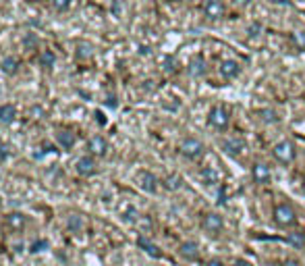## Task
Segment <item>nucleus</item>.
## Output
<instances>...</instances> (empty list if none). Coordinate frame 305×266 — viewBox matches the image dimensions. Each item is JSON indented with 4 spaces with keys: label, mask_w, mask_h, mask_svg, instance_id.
I'll list each match as a JSON object with an SVG mask.
<instances>
[{
    "label": "nucleus",
    "mask_w": 305,
    "mask_h": 266,
    "mask_svg": "<svg viewBox=\"0 0 305 266\" xmlns=\"http://www.w3.org/2000/svg\"><path fill=\"white\" fill-rule=\"evenodd\" d=\"M272 216H274V223H276L278 227H283V229L293 227V225L297 223L295 208H293L291 204H287V202H280V204H276V206H274V212H272Z\"/></svg>",
    "instance_id": "1"
},
{
    "label": "nucleus",
    "mask_w": 305,
    "mask_h": 266,
    "mask_svg": "<svg viewBox=\"0 0 305 266\" xmlns=\"http://www.w3.org/2000/svg\"><path fill=\"white\" fill-rule=\"evenodd\" d=\"M208 123L212 125L214 129L225 131L230 125V114L225 106H212V110H210V114H208Z\"/></svg>",
    "instance_id": "2"
},
{
    "label": "nucleus",
    "mask_w": 305,
    "mask_h": 266,
    "mask_svg": "<svg viewBox=\"0 0 305 266\" xmlns=\"http://www.w3.org/2000/svg\"><path fill=\"white\" fill-rule=\"evenodd\" d=\"M272 154L274 158L278 160V163H283V165H289L295 160V146H293V142L289 140H283V142H278L274 148H272Z\"/></svg>",
    "instance_id": "3"
},
{
    "label": "nucleus",
    "mask_w": 305,
    "mask_h": 266,
    "mask_svg": "<svg viewBox=\"0 0 305 266\" xmlns=\"http://www.w3.org/2000/svg\"><path fill=\"white\" fill-rule=\"evenodd\" d=\"M202 229L206 231L208 235H218L222 229H225V221H222V216L216 214V212H208L202 221Z\"/></svg>",
    "instance_id": "4"
},
{
    "label": "nucleus",
    "mask_w": 305,
    "mask_h": 266,
    "mask_svg": "<svg viewBox=\"0 0 305 266\" xmlns=\"http://www.w3.org/2000/svg\"><path fill=\"white\" fill-rule=\"evenodd\" d=\"M181 154L183 156H187V158H197V156H202L204 154V144L199 142V140H195V137H187V140H183L181 142Z\"/></svg>",
    "instance_id": "5"
},
{
    "label": "nucleus",
    "mask_w": 305,
    "mask_h": 266,
    "mask_svg": "<svg viewBox=\"0 0 305 266\" xmlns=\"http://www.w3.org/2000/svg\"><path fill=\"white\" fill-rule=\"evenodd\" d=\"M225 4H222V0H206L204 4V15L210 19V21H218L225 17Z\"/></svg>",
    "instance_id": "6"
},
{
    "label": "nucleus",
    "mask_w": 305,
    "mask_h": 266,
    "mask_svg": "<svg viewBox=\"0 0 305 266\" xmlns=\"http://www.w3.org/2000/svg\"><path fill=\"white\" fill-rule=\"evenodd\" d=\"M75 171L79 177H89L96 173V160H93V154L89 156H81L77 163H75Z\"/></svg>",
    "instance_id": "7"
},
{
    "label": "nucleus",
    "mask_w": 305,
    "mask_h": 266,
    "mask_svg": "<svg viewBox=\"0 0 305 266\" xmlns=\"http://www.w3.org/2000/svg\"><path fill=\"white\" fill-rule=\"evenodd\" d=\"M137 183H139V187H142L144 191H148V193H156L158 191V179L154 177V173H150V171L139 173Z\"/></svg>",
    "instance_id": "8"
},
{
    "label": "nucleus",
    "mask_w": 305,
    "mask_h": 266,
    "mask_svg": "<svg viewBox=\"0 0 305 266\" xmlns=\"http://www.w3.org/2000/svg\"><path fill=\"white\" fill-rule=\"evenodd\" d=\"M222 150H225L229 156H239V154H243V150H245L243 137H227V140L222 142Z\"/></svg>",
    "instance_id": "9"
},
{
    "label": "nucleus",
    "mask_w": 305,
    "mask_h": 266,
    "mask_svg": "<svg viewBox=\"0 0 305 266\" xmlns=\"http://www.w3.org/2000/svg\"><path fill=\"white\" fill-rule=\"evenodd\" d=\"M251 177H253L255 183L264 185V183H268L270 179H272V173H270V167L266 163H255L251 167Z\"/></svg>",
    "instance_id": "10"
},
{
    "label": "nucleus",
    "mask_w": 305,
    "mask_h": 266,
    "mask_svg": "<svg viewBox=\"0 0 305 266\" xmlns=\"http://www.w3.org/2000/svg\"><path fill=\"white\" fill-rule=\"evenodd\" d=\"M239 73H241V65H239L237 61L227 59V61L220 63V75L225 77V79H234Z\"/></svg>",
    "instance_id": "11"
},
{
    "label": "nucleus",
    "mask_w": 305,
    "mask_h": 266,
    "mask_svg": "<svg viewBox=\"0 0 305 266\" xmlns=\"http://www.w3.org/2000/svg\"><path fill=\"white\" fill-rule=\"evenodd\" d=\"M87 150H89V154L104 156V154L108 152V144H106V140H104L102 135H93L91 140L87 142Z\"/></svg>",
    "instance_id": "12"
},
{
    "label": "nucleus",
    "mask_w": 305,
    "mask_h": 266,
    "mask_svg": "<svg viewBox=\"0 0 305 266\" xmlns=\"http://www.w3.org/2000/svg\"><path fill=\"white\" fill-rule=\"evenodd\" d=\"M179 254L185 260L193 262V260L199 258V246L195 244V241H185V244H181V248H179Z\"/></svg>",
    "instance_id": "13"
},
{
    "label": "nucleus",
    "mask_w": 305,
    "mask_h": 266,
    "mask_svg": "<svg viewBox=\"0 0 305 266\" xmlns=\"http://www.w3.org/2000/svg\"><path fill=\"white\" fill-rule=\"evenodd\" d=\"M4 223H6V227H8V229H13V231H21L23 227H25L27 218L23 216L21 212H10V214H6V216H4Z\"/></svg>",
    "instance_id": "14"
},
{
    "label": "nucleus",
    "mask_w": 305,
    "mask_h": 266,
    "mask_svg": "<svg viewBox=\"0 0 305 266\" xmlns=\"http://www.w3.org/2000/svg\"><path fill=\"white\" fill-rule=\"evenodd\" d=\"M187 73H189L191 77H204V73H206V61H204V56H195V59H191L189 67H187Z\"/></svg>",
    "instance_id": "15"
},
{
    "label": "nucleus",
    "mask_w": 305,
    "mask_h": 266,
    "mask_svg": "<svg viewBox=\"0 0 305 266\" xmlns=\"http://www.w3.org/2000/svg\"><path fill=\"white\" fill-rule=\"evenodd\" d=\"M137 246L139 248H142L146 254H148V256H152V258H160L162 256V252H160V248L158 246H154V244H152V241L148 239V237H137Z\"/></svg>",
    "instance_id": "16"
},
{
    "label": "nucleus",
    "mask_w": 305,
    "mask_h": 266,
    "mask_svg": "<svg viewBox=\"0 0 305 266\" xmlns=\"http://www.w3.org/2000/svg\"><path fill=\"white\" fill-rule=\"evenodd\" d=\"M56 144L61 146L63 150H71L75 146V133L67 131V129H61L56 133Z\"/></svg>",
    "instance_id": "17"
},
{
    "label": "nucleus",
    "mask_w": 305,
    "mask_h": 266,
    "mask_svg": "<svg viewBox=\"0 0 305 266\" xmlns=\"http://www.w3.org/2000/svg\"><path fill=\"white\" fill-rule=\"evenodd\" d=\"M93 50H96V48H93V44L83 40V42H79V44H77L75 54H77V59H79V61H87V59H91V56H93Z\"/></svg>",
    "instance_id": "18"
},
{
    "label": "nucleus",
    "mask_w": 305,
    "mask_h": 266,
    "mask_svg": "<svg viewBox=\"0 0 305 266\" xmlns=\"http://www.w3.org/2000/svg\"><path fill=\"white\" fill-rule=\"evenodd\" d=\"M0 69H2V73H6V75H15L19 71V59L17 56H4V59L0 61Z\"/></svg>",
    "instance_id": "19"
},
{
    "label": "nucleus",
    "mask_w": 305,
    "mask_h": 266,
    "mask_svg": "<svg viewBox=\"0 0 305 266\" xmlns=\"http://www.w3.org/2000/svg\"><path fill=\"white\" fill-rule=\"evenodd\" d=\"M15 119H17V110H15L13 104H2V106H0V123L10 125Z\"/></svg>",
    "instance_id": "20"
},
{
    "label": "nucleus",
    "mask_w": 305,
    "mask_h": 266,
    "mask_svg": "<svg viewBox=\"0 0 305 266\" xmlns=\"http://www.w3.org/2000/svg\"><path fill=\"white\" fill-rule=\"evenodd\" d=\"M38 63H40V67H44V69H52L54 63H56V54H54L52 50H42L40 56H38Z\"/></svg>",
    "instance_id": "21"
},
{
    "label": "nucleus",
    "mask_w": 305,
    "mask_h": 266,
    "mask_svg": "<svg viewBox=\"0 0 305 266\" xmlns=\"http://www.w3.org/2000/svg\"><path fill=\"white\" fill-rule=\"evenodd\" d=\"M202 181H204L206 185H216V183L220 181L218 171H216V169H212V167H206V169L202 171Z\"/></svg>",
    "instance_id": "22"
},
{
    "label": "nucleus",
    "mask_w": 305,
    "mask_h": 266,
    "mask_svg": "<svg viewBox=\"0 0 305 266\" xmlns=\"http://www.w3.org/2000/svg\"><path fill=\"white\" fill-rule=\"evenodd\" d=\"M67 227H69V231H73V233H79V231L83 229V218H81L79 214L67 216Z\"/></svg>",
    "instance_id": "23"
},
{
    "label": "nucleus",
    "mask_w": 305,
    "mask_h": 266,
    "mask_svg": "<svg viewBox=\"0 0 305 266\" xmlns=\"http://www.w3.org/2000/svg\"><path fill=\"white\" fill-rule=\"evenodd\" d=\"M164 185H166V189H170V191H177V189H181V187H183V179H181L179 175H170V177H166Z\"/></svg>",
    "instance_id": "24"
},
{
    "label": "nucleus",
    "mask_w": 305,
    "mask_h": 266,
    "mask_svg": "<svg viewBox=\"0 0 305 266\" xmlns=\"http://www.w3.org/2000/svg\"><path fill=\"white\" fill-rule=\"evenodd\" d=\"M289 244L291 246H295V248H303V244H305V235H303V231L301 233H289Z\"/></svg>",
    "instance_id": "25"
},
{
    "label": "nucleus",
    "mask_w": 305,
    "mask_h": 266,
    "mask_svg": "<svg viewBox=\"0 0 305 266\" xmlns=\"http://www.w3.org/2000/svg\"><path fill=\"white\" fill-rule=\"evenodd\" d=\"M71 2H73V0H50V6L54 10H58V13H63V10H69Z\"/></svg>",
    "instance_id": "26"
},
{
    "label": "nucleus",
    "mask_w": 305,
    "mask_h": 266,
    "mask_svg": "<svg viewBox=\"0 0 305 266\" xmlns=\"http://www.w3.org/2000/svg\"><path fill=\"white\" fill-rule=\"evenodd\" d=\"M162 69H164V73H177L179 65H177V61H174L172 56H166V59H164V65H162Z\"/></svg>",
    "instance_id": "27"
},
{
    "label": "nucleus",
    "mask_w": 305,
    "mask_h": 266,
    "mask_svg": "<svg viewBox=\"0 0 305 266\" xmlns=\"http://www.w3.org/2000/svg\"><path fill=\"white\" fill-rule=\"evenodd\" d=\"M293 44H295L299 50H305V31H295L293 33Z\"/></svg>",
    "instance_id": "28"
},
{
    "label": "nucleus",
    "mask_w": 305,
    "mask_h": 266,
    "mask_svg": "<svg viewBox=\"0 0 305 266\" xmlns=\"http://www.w3.org/2000/svg\"><path fill=\"white\" fill-rule=\"evenodd\" d=\"M42 250H48V241H46V239L33 241L31 248H29V252H31V254H38V252H42Z\"/></svg>",
    "instance_id": "29"
},
{
    "label": "nucleus",
    "mask_w": 305,
    "mask_h": 266,
    "mask_svg": "<svg viewBox=\"0 0 305 266\" xmlns=\"http://www.w3.org/2000/svg\"><path fill=\"white\" fill-rule=\"evenodd\" d=\"M23 44H25L27 48H36V46H38V36H36V33H27V36L23 38Z\"/></svg>",
    "instance_id": "30"
},
{
    "label": "nucleus",
    "mask_w": 305,
    "mask_h": 266,
    "mask_svg": "<svg viewBox=\"0 0 305 266\" xmlns=\"http://www.w3.org/2000/svg\"><path fill=\"white\" fill-rule=\"evenodd\" d=\"M8 154H10V148L6 144H0V163H4V160L8 158Z\"/></svg>",
    "instance_id": "31"
},
{
    "label": "nucleus",
    "mask_w": 305,
    "mask_h": 266,
    "mask_svg": "<svg viewBox=\"0 0 305 266\" xmlns=\"http://www.w3.org/2000/svg\"><path fill=\"white\" fill-rule=\"evenodd\" d=\"M262 114H264V121H270V123H276L278 121L274 110H262Z\"/></svg>",
    "instance_id": "32"
},
{
    "label": "nucleus",
    "mask_w": 305,
    "mask_h": 266,
    "mask_svg": "<svg viewBox=\"0 0 305 266\" xmlns=\"http://www.w3.org/2000/svg\"><path fill=\"white\" fill-rule=\"evenodd\" d=\"M93 119H96L98 121V125H106V117H104V112H100V110H96V112H93Z\"/></svg>",
    "instance_id": "33"
},
{
    "label": "nucleus",
    "mask_w": 305,
    "mask_h": 266,
    "mask_svg": "<svg viewBox=\"0 0 305 266\" xmlns=\"http://www.w3.org/2000/svg\"><path fill=\"white\" fill-rule=\"evenodd\" d=\"M227 202V187H222L218 193V204H225Z\"/></svg>",
    "instance_id": "34"
},
{
    "label": "nucleus",
    "mask_w": 305,
    "mask_h": 266,
    "mask_svg": "<svg viewBox=\"0 0 305 266\" xmlns=\"http://www.w3.org/2000/svg\"><path fill=\"white\" fill-rule=\"evenodd\" d=\"M106 106L116 108V106H119V102H116V98H114V96H108V98H106Z\"/></svg>",
    "instance_id": "35"
},
{
    "label": "nucleus",
    "mask_w": 305,
    "mask_h": 266,
    "mask_svg": "<svg viewBox=\"0 0 305 266\" xmlns=\"http://www.w3.org/2000/svg\"><path fill=\"white\" fill-rule=\"evenodd\" d=\"M280 266H301L297 260H293V258H289V260H285L283 264H280Z\"/></svg>",
    "instance_id": "36"
},
{
    "label": "nucleus",
    "mask_w": 305,
    "mask_h": 266,
    "mask_svg": "<svg viewBox=\"0 0 305 266\" xmlns=\"http://www.w3.org/2000/svg\"><path fill=\"white\" fill-rule=\"evenodd\" d=\"M251 2V0H232V4L234 6H247Z\"/></svg>",
    "instance_id": "37"
},
{
    "label": "nucleus",
    "mask_w": 305,
    "mask_h": 266,
    "mask_svg": "<svg viewBox=\"0 0 305 266\" xmlns=\"http://www.w3.org/2000/svg\"><path fill=\"white\" fill-rule=\"evenodd\" d=\"M208 266H225V262H222V260H218V258H212V260L208 262Z\"/></svg>",
    "instance_id": "38"
},
{
    "label": "nucleus",
    "mask_w": 305,
    "mask_h": 266,
    "mask_svg": "<svg viewBox=\"0 0 305 266\" xmlns=\"http://www.w3.org/2000/svg\"><path fill=\"white\" fill-rule=\"evenodd\" d=\"M42 150H44V152H56V150H54L50 144H44V146H42Z\"/></svg>",
    "instance_id": "39"
},
{
    "label": "nucleus",
    "mask_w": 305,
    "mask_h": 266,
    "mask_svg": "<svg viewBox=\"0 0 305 266\" xmlns=\"http://www.w3.org/2000/svg\"><path fill=\"white\" fill-rule=\"evenodd\" d=\"M232 266H251V264H249L247 260H237V262H234Z\"/></svg>",
    "instance_id": "40"
},
{
    "label": "nucleus",
    "mask_w": 305,
    "mask_h": 266,
    "mask_svg": "<svg viewBox=\"0 0 305 266\" xmlns=\"http://www.w3.org/2000/svg\"><path fill=\"white\" fill-rule=\"evenodd\" d=\"M303 191H305V179H303Z\"/></svg>",
    "instance_id": "41"
},
{
    "label": "nucleus",
    "mask_w": 305,
    "mask_h": 266,
    "mask_svg": "<svg viewBox=\"0 0 305 266\" xmlns=\"http://www.w3.org/2000/svg\"><path fill=\"white\" fill-rule=\"evenodd\" d=\"M0 206H2V198H0Z\"/></svg>",
    "instance_id": "42"
},
{
    "label": "nucleus",
    "mask_w": 305,
    "mask_h": 266,
    "mask_svg": "<svg viewBox=\"0 0 305 266\" xmlns=\"http://www.w3.org/2000/svg\"><path fill=\"white\" fill-rule=\"evenodd\" d=\"M303 235H305V229H303Z\"/></svg>",
    "instance_id": "43"
}]
</instances>
